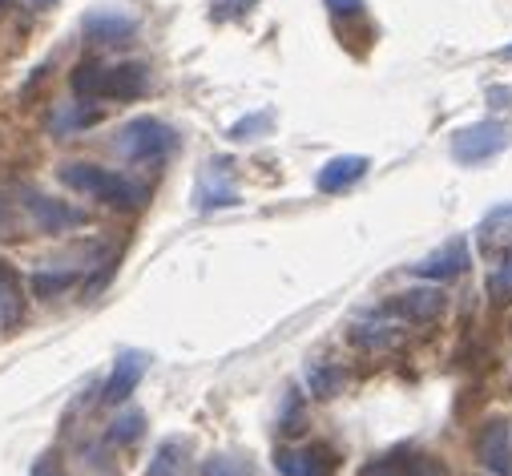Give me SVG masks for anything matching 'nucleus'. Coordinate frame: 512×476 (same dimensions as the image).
Listing matches in <instances>:
<instances>
[{
  "mask_svg": "<svg viewBox=\"0 0 512 476\" xmlns=\"http://www.w3.org/2000/svg\"><path fill=\"white\" fill-rule=\"evenodd\" d=\"M61 182H65L69 190L93 198V202L113 206V210H138V206H146V198H150V190H146L142 182L125 178V174H117V170H105V166H97V162H65V166H61Z\"/></svg>",
  "mask_w": 512,
  "mask_h": 476,
  "instance_id": "f03ea898",
  "label": "nucleus"
},
{
  "mask_svg": "<svg viewBox=\"0 0 512 476\" xmlns=\"http://www.w3.org/2000/svg\"><path fill=\"white\" fill-rule=\"evenodd\" d=\"M323 5H327L335 17H359V13H363V0H323Z\"/></svg>",
  "mask_w": 512,
  "mask_h": 476,
  "instance_id": "393cba45",
  "label": "nucleus"
},
{
  "mask_svg": "<svg viewBox=\"0 0 512 476\" xmlns=\"http://www.w3.org/2000/svg\"><path fill=\"white\" fill-rule=\"evenodd\" d=\"M81 33L93 45H125L138 33V17H130L117 5H97V9H89L81 17Z\"/></svg>",
  "mask_w": 512,
  "mask_h": 476,
  "instance_id": "423d86ee",
  "label": "nucleus"
},
{
  "mask_svg": "<svg viewBox=\"0 0 512 476\" xmlns=\"http://www.w3.org/2000/svg\"><path fill=\"white\" fill-rule=\"evenodd\" d=\"M101 117V109L93 105V101H73V105H61L57 113H53V134H81V130H89L93 122Z\"/></svg>",
  "mask_w": 512,
  "mask_h": 476,
  "instance_id": "2eb2a0df",
  "label": "nucleus"
},
{
  "mask_svg": "<svg viewBox=\"0 0 512 476\" xmlns=\"http://www.w3.org/2000/svg\"><path fill=\"white\" fill-rule=\"evenodd\" d=\"M73 283H77L73 271H37V275H33V295H37V299H57V295L69 291Z\"/></svg>",
  "mask_w": 512,
  "mask_h": 476,
  "instance_id": "412c9836",
  "label": "nucleus"
},
{
  "mask_svg": "<svg viewBox=\"0 0 512 476\" xmlns=\"http://www.w3.org/2000/svg\"><path fill=\"white\" fill-rule=\"evenodd\" d=\"M271 122H275V113H271V109L250 113V117H242V122L230 126V142H254V138H263V134L271 130Z\"/></svg>",
  "mask_w": 512,
  "mask_h": 476,
  "instance_id": "aec40b11",
  "label": "nucleus"
},
{
  "mask_svg": "<svg viewBox=\"0 0 512 476\" xmlns=\"http://www.w3.org/2000/svg\"><path fill=\"white\" fill-rule=\"evenodd\" d=\"M202 476H250V460H242V456H226V452H218V456H210V460H202Z\"/></svg>",
  "mask_w": 512,
  "mask_h": 476,
  "instance_id": "4be33fe9",
  "label": "nucleus"
},
{
  "mask_svg": "<svg viewBox=\"0 0 512 476\" xmlns=\"http://www.w3.org/2000/svg\"><path fill=\"white\" fill-rule=\"evenodd\" d=\"M307 388L315 400H335L343 392V368L335 364H311L307 368Z\"/></svg>",
  "mask_w": 512,
  "mask_h": 476,
  "instance_id": "f3484780",
  "label": "nucleus"
},
{
  "mask_svg": "<svg viewBox=\"0 0 512 476\" xmlns=\"http://www.w3.org/2000/svg\"><path fill=\"white\" fill-rule=\"evenodd\" d=\"M146 368H150V355L146 351H121L113 372H109V380H105V388H101V400L105 404H125V400L134 396V388L142 384Z\"/></svg>",
  "mask_w": 512,
  "mask_h": 476,
  "instance_id": "1a4fd4ad",
  "label": "nucleus"
},
{
  "mask_svg": "<svg viewBox=\"0 0 512 476\" xmlns=\"http://www.w3.org/2000/svg\"><path fill=\"white\" fill-rule=\"evenodd\" d=\"M150 89V69L142 61H121V65H101V61H81L73 69V93L81 101H138Z\"/></svg>",
  "mask_w": 512,
  "mask_h": 476,
  "instance_id": "f257e3e1",
  "label": "nucleus"
},
{
  "mask_svg": "<svg viewBox=\"0 0 512 476\" xmlns=\"http://www.w3.org/2000/svg\"><path fill=\"white\" fill-rule=\"evenodd\" d=\"M359 476H448V468H444V460H436L428 452L396 448V452H383V456L367 460L359 468Z\"/></svg>",
  "mask_w": 512,
  "mask_h": 476,
  "instance_id": "0eeeda50",
  "label": "nucleus"
},
{
  "mask_svg": "<svg viewBox=\"0 0 512 476\" xmlns=\"http://www.w3.org/2000/svg\"><path fill=\"white\" fill-rule=\"evenodd\" d=\"M5 5H9V0H0V9H5Z\"/></svg>",
  "mask_w": 512,
  "mask_h": 476,
  "instance_id": "c85d7f7f",
  "label": "nucleus"
},
{
  "mask_svg": "<svg viewBox=\"0 0 512 476\" xmlns=\"http://www.w3.org/2000/svg\"><path fill=\"white\" fill-rule=\"evenodd\" d=\"M508 146H512V126L492 122V117L488 122H472V126L452 134V158L460 166H484L496 154H504Z\"/></svg>",
  "mask_w": 512,
  "mask_h": 476,
  "instance_id": "20e7f679",
  "label": "nucleus"
},
{
  "mask_svg": "<svg viewBox=\"0 0 512 476\" xmlns=\"http://www.w3.org/2000/svg\"><path fill=\"white\" fill-rule=\"evenodd\" d=\"M21 206L29 214V222L41 230V234H65V230H77L89 222L85 210L61 202V198H49V194H37V190H21Z\"/></svg>",
  "mask_w": 512,
  "mask_h": 476,
  "instance_id": "39448f33",
  "label": "nucleus"
},
{
  "mask_svg": "<svg viewBox=\"0 0 512 476\" xmlns=\"http://www.w3.org/2000/svg\"><path fill=\"white\" fill-rule=\"evenodd\" d=\"M178 146V134L158 122V117H134L113 134V154L134 162V166H158L162 158H170Z\"/></svg>",
  "mask_w": 512,
  "mask_h": 476,
  "instance_id": "7ed1b4c3",
  "label": "nucleus"
},
{
  "mask_svg": "<svg viewBox=\"0 0 512 476\" xmlns=\"http://www.w3.org/2000/svg\"><path fill=\"white\" fill-rule=\"evenodd\" d=\"M146 476H186V444H182V440H166V444L154 452Z\"/></svg>",
  "mask_w": 512,
  "mask_h": 476,
  "instance_id": "6ab92c4d",
  "label": "nucleus"
},
{
  "mask_svg": "<svg viewBox=\"0 0 512 476\" xmlns=\"http://www.w3.org/2000/svg\"><path fill=\"white\" fill-rule=\"evenodd\" d=\"M508 275H512V259H508Z\"/></svg>",
  "mask_w": 512,
  "mask_h": 476,
  "instance_id": "c756f323",
  "label": "nucleus"
},
{
  "mask_svg": "<svg viewBox=\"0 0 512 476\" xmlns=\"http://www.w3.org/2000/svg\"><path fill=\"white\" fill-rule=\"evenodd\" d=\"M142 424H146V416H142V412H125V416H117V420H113L109 440H113V444H134V440L142 436Z\"/></svg>",
  "mask_w": 512,
  "mask_h": 476,
  "instance_id": "5701e85b",
  "label": "nucleus"
},
{
  "mask_svg": "<svg viewBox=\"0 0 512 476\" xmlns=\"http://www.w3.org/2000/svg\"><path fill=\"white\" fill-rule=\"evenodd\" d=\"M468 243L464 238H452V243H444L436 255H428V259H420L416 267H412V275H420V279H428V283H448V279H460L464 271H468Z\"/></svg>",
  "mask_w": 512,
  "mask_h": 476,
  "instance_id": "9b49d317",
  "label": "nucleus"
},
{
  "mask_svg": "<svg viewBox=\"0 0 512 476\" xmlns=\"http://www.w3.org/2000/svg\"><path fill=\"white\" fill-rule=\"evenodd\" d=\"M363 174H367V158H363V154H339V158H331V162L315 174V186H319L323 194H339V190L355 186Z\"/></svg>",
  "mask_w": 512,
  "mask_h": 476,
  "instance_id": "4468645a",
  "label": "nucleus"
},
{
  "mask_svg": "<svg viewBox=\"0 0 512 476\" xmlns=\"http://www.w3.org/2000/svg\"><path fill=\"white\" fill-rule=\"evenodd\" d=\"M444 303L448 299H444L440 283H432V287H408V291L392 295L388 299V311L400 315L404 323H432V319L444 315Z\"/></svg>",
  "mask_w": 512,
  "mask_h": 476,
  "instance_id": "6e6552de",
  "label": "nucleus"
},
{
  "mask_svg": "<svg viewBox=\"0 0 512 476\" xmlns=\"http://www.w3.org/2000/svg\"><path fill=\"white\" fill-rule=\"evenodd\" d=\"M496 57H504V61H512V45H504V49H500Z\"/></svg>",
  "mask_w": 512,
  "mask_h": 476,
  "instance_id": "cd10ccee",
  "label": "nucleus"
},
{
  "mask_svg": "<svg viewBox=\"0 0 512 476\" xmlns=\"http://www.w3.org/2000/svg\"><path fill=\"white\" fill-rule=\"evenodd\" d=\"M476 456L492 476H512V428H508V420H488L480 428Z\"/></svg>",
  "mask_w": 512,
  "mask_h": 476,
  "instance_id": "9d476101",
  "label": "nucleus"
},
{
  "mask_svg": "<svg viewBox=\"0 0 512 476\" xmlns=\"http://www.w3.org/2000/svg\"><path fill=\"white\" fill-rule=\"evenodd\" d=\"M250 9H254V0H214V13L222 21H242Z\"/></svg>",
  "mask_w": 512,
  "mask_h": 476,
  "instance_id": "b1692460",
  "label": "nucleus"
},
{
  "mask_svg": "<svg viewBox=\"0 0 512 476\" xmlns=\"http://www.w3.org/2000/svg\"><path fill=\"white\" fill-rule=\"evenodd\" d=\"M396 339H400V331L388 323H355L351 327V343L363 351H388Z\"/></svg>",
  "mask_w": 512,
  "mask_h": 476,
  "instance_id": "a211bd4d",
  "label": "nucleus"
},
{
  "mask_svg": "<svg viewBox=\"0 0 512 476\" xmlns=\"http://www.w3.org/2000/svg\"><path fill=\"white\" fill-rule=\"evenodd\" d=\"M279 476H331V456L323 448H279L275 452Z\"/></svg>",
  "mask_w": 512,
  "mask_h": 476,
  "instance_id": "ddd939ff",
  "label": "nucleus"
},
{
  "mask_svg": "<svg viewBox=\"0 0 512 476\" xmlns=\"http://www.w3.org/2000/svg\"><path fill=\"white\" fill-rule=\"evenodd\" d=\"M29 5H33V9H53L57 0H29Z\"/></svg>",
  "mask_w": 512,
  "mask_h": 476,
  "instance_id": "bb28decb",
  "label": "nucleus"
},
{
  "mask_svg": "<svg viewBox=\"0 0 512 476\" xmlns=\"http://www.w3.org/2000/svg\"><path fill=\"white\" fill-rule=\"evenodd\" d=\"M29 476H69L65 468H61V460L57 456H41L37 464H33V472Z\"/></svg>",
  "mask_w": 512,
  "mask_h": 476,
  "instance_id": "a878e982",
  "label": "nucleus"
},
{
  "mask_svg": "<svg viewBox=\"0 0 512 476\" xmlns=\"http://www.w3.org/2000/svg\"><path fill=\"white\" fill-rule=\"evenodd\" d=\"M194 206L198 210H222V206H238V190L226 174V162H210L202 174H198V186H194Z\"/></svg>",
  "mask_w": 512,
  "mask_h": 476,
  "instance_id": "f8f14e48",
  "label": "nucleus"
},
{
  "mask_svg": "<svg viewBox=\"0 0 512 476\" xmlns=\"http://www.w3.org/2000/svg\"><path fill=\"white\" fill-rule=\"evenodd\" d=\"M25 315V295H21V283L17 275L0 263V327H17Z\"/></svg>",
  "mask_w": 512,
  "mask_h": 476,
  "instance_id": "dca6fc26",
  "label": "nucleus"
}]
</instances>
